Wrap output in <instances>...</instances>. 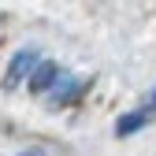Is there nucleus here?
<instances>
[{
	"mask_svg": "<svg viewBox=\"0 0 156 156\" xmlns=\"http://www.w3.org/2000/svg\"><path fill=\"white\" fill-rule=\"evenodd\" d=\"M89 82H93V78H82V74L60 78V82H56V89H52V108H67L71 101H78V97L89 89Z\"/></svg>",
	"mask_w": 156,
	"mask_h": 156,
	"instance_id": "f03ea898",
	"label": "nucleus"
},
{
	"mask_svg": "<svg viewBox=\"0 0 156 156\" xmlns=\"http://www.w3.org/2000/svg\"><path fill=\"white\" fill-rule=\"evenodd\" d=\"M37 63H41V52H37V45H26V48H19V52L11 56L8 71H4V89H15V86H23Z\"/></svg>",
	"mask_w": 156,
	"mask_h": 156,
	"instance_id": "f257e3e1",
	"label": "nucleus"
},
{
	"mask_svg": "<svg viewBox=\"0 0 156 156\" xmlns=\"http://www.w3.org/2000/svg\"><path fill=\"white\" fill-rule=\"evenodd\" d=\"M56 82H60V67H56L52 60H41V63L30 71V93H45Z\"/></svg>",
	"mask_w": 156,
	"mask_h": 156,
	"instance_id": "7ed1b4c3",
	"label": "nucleus"
},
{
	"mask_svg": "<svg viewBox=\"0 0 156 156\" xmlns=\"http://www.w3.org/2000/svg\"><path fill=\"white\" fill-rule=\"evenodd\" d=\"M149 119H152V115H149L145 108H141V112H130V115H123V119L115 123V134H119V138H130V134H138Z\"/></svg>",
	"mask_w": 156,
	"mask_h": 156,
	"instance_id": "20e7f679",
	"label": "nucleus"
},
{
	"mask_svg": "<svg viewBox=\"0 0 156 156\" xmlns=\"http://www.w3.org/2000/svg\"><path fill=\"white\" fill-rule=\"evenodd\" d=\"M145 112H149V115H152V112H156V93H152V97H149V104H145Z\"/></svg>",
	"mask_w": 156,
	"mask_h": 156,
	"instance_id": "39448f33",
	"label": "nucleus"
}]
</instances>
